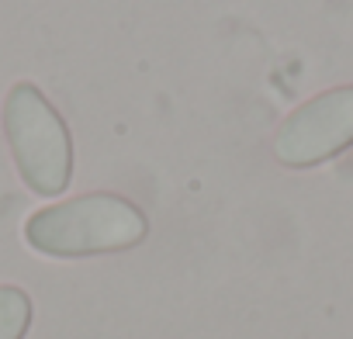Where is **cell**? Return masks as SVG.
Returning <instances> with one entry per match:
<instances>
[{
	"label": "cell",
	"mask_w": 353,
	"mask_h": 339,
	"mask_svg": "<svg viewBox=\"0 0 353 339\" xmlns=\"http://www.w3.org/2000/svg\"><path fill=\"white\" fill-rule=\"evenodd\" d=\"M4 135L18 177L39 198H59L73 177V138L49 97L21 80L4 97Z\"/></svg>",
	"instance_id": "2"
},
{
	"label": "cell",
	"mask_w": 353,
	"mask_h": 339,
	"mask_svg": "<svg viewBox=\"0 0 353 339\" xmlns=\"http://www.w3.org/2000/svg\"><path fill=\"white\" fill-rule=\"evenodd\" d=\"M32 325V298L14 284H0V339H25Z\"/></svg>",
	"instance_id": "4"
},
{
	"label": "cell",
	"mask_w": 353,
	"mask_h": 339,
	"mask_svg": "<svg viewBox=\"0 0 353 339\" xmlns=\"http://www.w3.org/2000/svg\"><path fill=\"white\" fill-rule=\"evenodd\" d=\"M353 145V83L329 87L277 125L270 152L288 170H312Z\"/></svg>",
	"instance_id": "3"
},
{
	"label": "cell",
	"mask_w": 353,
	"mask_h": 339,
	"mask_svg": "<svg viewBox=\"0 0 353 339\" xmlns=\"http://www.w3.org/2000/svg\"><path fill=\"white\" fill-rule=\"evenodd\" d=\"M149 236V218L121 194L94 191L49 208H39L25 222V243L52 260H87L104 253H125Z\"/></svg>",
	"instance_id": "1"
}]
</instances>
